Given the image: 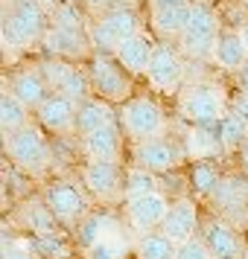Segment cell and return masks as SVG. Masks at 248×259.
I'll use <instances>...</instances> for the list:
<instances>
[{"label":"cell","mask_w":248,"mask_h":259,"mask_svg":"<svg viewBox=\"0 0 248 259\" xmlns=\"http://www.w3.org/2000/svg\"><path fill=\"white\" fill-rule=\"evenodd\" d=\"M47 12L36 0H21L3 12V50H24L47 35Z\"/></svg>","instance_id":"obj_1"},{"label":"cell","mask_w":248,"mask_h":259,"mask_svg":"<svg viewBox=\"0 0 248 259\" xmlns=\"http://www.w3.org/2000/svg\"><path fill=\"white\" fill-rule=\"evenodd\" d=\"M228 111H231V102H228L222 84L201 82L190 84L178 94V114L190 125H216Z\"/></svg>","instance_id":"obj_2"},{"label":"cell","mask_w":248,"mask_h":259,"mask_svg":"<svg viewBox=\"0 0 248 259\" xmlns=\"http://www.w3.org/2000/svg\"><path fill=\"white\" fill-rule=\"evenodd\" d=\"M117 122L123 128V134L134 143L164 137V131H166L164 108L158 105L155 99H149V96H131L129 102H123L117 108Z\"/></svg>","instance_id":"obj_3"},{"label":"cell","mask_w":248,"mask_h":259,"mask_svg":"<svg viewBox=\"0 0 248 259\" xmlns=\"http://www.w3.org/2000/svg\"><path fill=\"white\" fill-rule=\"evenodd\" d=\"M137 32H143L140 29V18H137V12L129 9V6L102 12L94 24L88 26L91 47H94L96 53H111V56H114V50H117L123 41L134 38Z\"/></svg>","instance_id":"obj_4"},{"label":"cell","mask_w":248,"mask_h":259,"mask_svg":"<svg viewBox=\"0 0 248 259\" xmlns=\"http://www.w3.org/2000/svg\"><path fill=\"white\" fill-rule=\"evenodd\" d=\"M3 146H6L9 160H12L18 169H24V172H29V175H41V172H47L50 146H47L44 131L38 128V125H26V128L9 134V137L3 140Z\"/></svg>","instance_id":"obj_5"},{"label":"cell","mask_w":248,"mask_h":259,"mask_svg":"<svg viewBox=\"0 0 248 259\" xmlns=\"http://www.w3.org/2000/svg\"><path fill=\"white\" fill-rule=\"evenodd\" d=\"M88 76H91V88L99 94V99H108V102H129L131 99V76L123 70V64L114 56L96 53L88 64Z\"/></svg>","instance_id":"obj_6"},{"label":"cell","mask_w":248,"mask_h":259,"mask_svg":"<svg viewBox=\"0 0 248 259\" xmlns=\"http://www.w3.org/2000/svg\"><path fill=\"white\" fill-rule=\"evenodd\" d=\"M38 70L44 76V82L50 84V91L53 94H61L73 99L76 105L85 102V99H91V76L85 70H79L73 61H64V59H47L38 64Z\"/></svg>","instance_id":"obj_7"},{"label":"cell","mask_w":248,"mask_h":259,"mask_svg":"<svg viewBox=\"0 0 248 259\" xmlns=\"http://www.w3.org/2000/svg\"><path fill=\"white\" fill-rule=\"evenodd\" d=\"M210 207L219 212V219L231 227L248 222V181L239 175H222L216 189L210 192Z\"/></svg>","instance_id":"obj_8"},{"label":"cell","mask_w":248,"mask_h":259,"mask_svg":"<svg viewBox=\"0 0 248 259\" xmlns=\"http://www.w3.org/2000/svg\"><path fill=\"white\" fill-rule=\"evenodd\" d=\"M146 82L158 94H181L184 84V59L169 41H161L152 53V61L146 67Z\"/></svg>","instance_id":"obj_9"},{"label":"cell","mask_w":248,"mask_h":259,"mask_svg":"<svg viewBox=\"0 0 248 259\" xmlns=\"http://www.w3.org/2000/svg\"><path fill=\"white\" fill-rule=\"evenodd\" d=\"M219 38V21H216V12H213L207 3H193L190 6V21L187 29L178 38V47L184 53H193V56H201V53H213V44Z\"/></svg>","instance_id":"obj_10"},{"label":"cell","mask_w":248,"mask_h":259,"mask_svg":"<svg viewBox=\"0 0 248 259\" xmlns=\"http://www.w3.org/2000/svg\"><path fill=\"white\" fill-rule=\"evenodd\" d=\"M172 207V201L164 192H149V195H137V198H126V222L134 233H155L161 230L166 212Z\"/></svg>","instance_id":"obj_11"},{"label":"cell","mask_w":248,"mask_h":259,"mask_svg":"<svg viewBox=\"0 0 248 259\" xmlns=\"http://www.w3.org/2000/svg\"><path fill=\"white\" fill-rule=\"evenodd\" d=\"M82 187L99 204H114V201L126 198V192H123L126 175H120L117 163H94V160H88L82 169Z\"/></svg>","instance_id":"obj_12"},{"label":"cell","mask_w":248,"mask_h":259,"mask_svg":"<svg viewBox=\"0 0 248 259\" xmlns=\"http://www.w3.org/2000/svg\"><path fill=\"white\" fill-rule=\"evenodd\" d=\"M44 204L56 215V222H82L88 215V198L70 181H56L44 189Z\"/></svg>","instance_id":"obj_13"},{"label":"cell","mask_w":248,"mask_h":259,"mask_svg":"<svg viewBox=\"0 0 248 259\" xmlns=\"http://www.w3.org/2000/svg\"><path fill=\"white\" fill-rule=\"evenodd\" d=\"M41 47L50 53V59H64L76 61L85 59L91 50V35L85 29H61V26H50Z\"/></svg>","instance_id":"obj_14"},{"label":"cell","mask_w":248,"mask_h":259,"mask_svg":"<svg viewBox=\"0 0 248 259\" xmlns=\"http://www.w3.org/2000/svg\"><path fill=\"white\" fill-rule=\"evenodd\" d=\"M134 160H137V166L149 169V172H169V169H175V166L184 160V152H181L172 140L155 137V140L137 143Z\"/></svg>","instance_id":"obj_15"},{"label":"cell","mask_w":248,"mask_h":259,"mask_svg":"<svg viewBox=\"0 0 248 259\" xmlns=\"http://www.w3.org/2000/svg\"><path fill=\"white\" fill-rule=\"evenodd\" d=\"M196 227H199V207L193 198H175L172 207L166 212L161 233L169 236L175 245H184L190 239H196Z\"/></svg>","instance_id":"obj_16"},{"label":"cell","mask_w":248,"mask_h":259,"mask_svg":"<svg viewBox=\"0 0 248 259\" xmlns=\"http://www.w3.org/2000/svg\"><path fill=\"white\" fill-rule=\"evenodd\" d=\"M76 102L61 94H50L47 102L38 108V122L50 134H73L76 131Z\"/></svg>","instance_id":"obj_17"},{"label":"cell","mask_w":248,"mask_h":259,"mask_svg":"<svg viewBox=\"0 0 248 259\" xmlns=\"http://www.w3.org/2000/svg\"><path fill=\"white\" fill-rule=\"evenodd\" d=\"M82 152L94 163H117L120 166V157H123V128H120V122L82 137Z\"/></svg>","instance_id":"obj_18"},{"label":"cell","mask_w":248,"mask_h":259,"mask_svg":"<svg viewBox=\"0 0 248 259\" xmlns=\"http://www.w3.org/2000/svg\"><path fill=\"white\" fill-rule=\"evenodd\" d=\"M108 125H117V108L108 99L91 96V99L79 102V108H76V134L79 137H88L99 128H108Z\"/></svg>","instance_id":"obj_19"},{"label":"cell","mask_w":248,"mask_h":259,"mask_svg":"<svg viewBox=\"0 0 248 259\" xmlns=\"http://www.w3.org/2000/svg\"><path fill=\"white\" fill-rule=\"evenodd\" d=\"M155 47H158V44L152 41V35L137 32L134 38L123 41V44L114 50V59L123 64V70L129 73V76H146V67H149V61H152Z\"/></svg>","instance_id":"obj_20"},{"label":"cell","mask_w":248,"mask_h":259,"mask_svg":"<svg viewBox=\"0 0 248 259\" xmlns=\"http://www.w3.org/2000/svg\"><path fill=\"white\" fill-rule=\"evenodd\" d=\"M6 91H12L29 111H38V108L47 102V96L53 94L50 84L44 82L41 70H18L12 79H9V88H6Z\"/></svg>","instance_id":"obj_21"},{"label":"cell","mask_w":248,"mask_h":259,"mask_svg":"<svg viewBox=\"0 0 248 259\" xmlns=\"http://www.w3.org/2000/svg\"><path fill=\"white\" fill-rule=\"evenodd\" d=\"M204 245L210 247L213 259H239L242 256V242L236 230L222 219H213L207 227H204Z\"/></svg>","instance_id":"obj_22"},{"label":"cell","mask_w":248,"mask_h":259,"mask_svg":"<svg viewBox=\"0 0 248 259\" xmlns=\"http://www.w3.org/2000/svg\"><path fill=\"white\" fill-rule=\"evenodd\" d=\"M213 64H219L222 70H242L248 64V50L245 44L239 41L236 32H219L216 44H213V53H210Z\"/></svg>","instance_id":"obj_23"},{"label":"cell","mask_w":248,"mask_h":259,"mask_svg":"<svg viewBox=\"0 0 248 259\" xmlns=\"http://www.w3.org/2000/svg\"><path fill=\"white\" fill-rule=\"evenodd\" d=\"M216 152H222V143H219V134L210 131V125H190V131L184 134V154L190 160H210L216 157Z\"/></svg>","instance_id":"obj_24"},{"label":"cell","mask_w":248,"mask_h":259,"mask_svg":"<svg viewBox=\"0 0 248 259\" xmlns=\"http://www.w3.org/2000/svg\"><path fill=\"white\" fill-rule=\"evenodd\" d=\"M190 21V6H164V9H152L149 24H152L158 38H181Z\"/></svg>","instance_id":"obj_25"},{"label":"cell","mask_w":248,"mask_h":259,"mask_svg":"<svg viewBox=\"0 0 248 259\" xmlns=\"http://www.w3.org/2000/svg\"><path fill=\"white\" fill-rule=\"evenodd\" d=\"M0 125H3L6 137L29 125V108L6 88H3V96H0Z\"/></svg>","instance_id":"obj_26"},{"label":"cell","mask_w":248,"mask_h":259,"mask_svg":"<svg viewBox=\"0 0 248 259\" xmlns=\"http://www.w3.org/2000/svg\"><path fill=\"white\" fill-rule=\"evenodd\" d=\"M134 253H137V259H175L178 245L169 239V236L161 233V230H155V233L137 236Z\"/></svg>","instance_id":"obj_27"},{"label":"cell","mask_w":248,"mask_h":259,"mask_svg":"<svg viewBox=\"0 0 248 259\" xmlns=\"http://www.w3.org/2000/svg\"><path fill=\"white\" fill-rule=\"evenodd\" d=\"M216 134H219V143H222V152H234V149H242L248 143V125L239 122L234 114H225L216 122Z\"/></svg>","instance_id":"obj_28"},{"label":"cell","mask_w":248,"mask_h":259,"mask_svg":"<svg viewBox=\"0 0 248 259\" xmlns=\"http://www.w3.org/2000/svg\"><path fill=\"white\" fill-rule=\"evenodd\" d=\"M219 169L210 163V160H201V163H193V172H190V187L199 198H210V192L219 184Z\"/></svg>","instance_id":"obj_29"},{"label":"cell","mask_w":248,"mask_h":259,"mask_svg":"<svg viewBox=\"0 0 248 259\" xmlns=\"http://www.w3.org/2000/svg\"><path fill=\"white\" fill-rule=\"evenodd\" d=\"M21 215H24L26 227H29L36 236L56 233V215L47 210V204H44V201H41V204H26L24 210H21Z\"/></svg>","instance_id":"obj_30"},{"label":"cell","mask_w":248,"mask_h":259,"mask_svg":"<svg viewBox=\"0 0 248 259\" xmlns=\"http://www.w3.org/2000/svg\"><path fill=\"white\" fill-rule=\"evenodd\" d=\"M126 198H137V195H149V192H158V181H155V172L143 169V166H131L126 169ZM123 198V201H126Z\"/></svg>","instance_id":"obj_31"},{"label":"cell","mask_w":248,"mask_h":259,"mask_svg":"<svg viewBox=\"0 0 248 259\" xmlns=\"http://www.w3.org/2000/svg\"><path fill=\"white\" fill-rule=\"evenodd\" d=\"M50 21H53V26H61V29H85L88 26V21H85L82 9L76 6V3H59L56 9H50Z\"/></svg>","instance_id":"obj_32"},{"label":"cell","mask_w":248,"mask_h":259,"mask_svg":"<svg viewBox=\"0 0 248 259\" xmlns=\"http://www.w3.org/2000/svg\"><path fill=\"white\" fill-rule=\"evenodd\" d=\"M175 259H213L210 247L204 245V239H190L184 245H178Z\"/></svg>","instance_id":"obj_33"},{"label":"cell","mask_w":248,"mask_h":259,"mask_svg":"<svg viewBox=\"0 0 248 259\" xmlns=\"http://www.w3.org/2000/svg\"><path fill=\"white\" fill-rule=\"evenodd\" d=\"M3 259H38L36 247L32 242L26 245V242H15V245H6L3 247Z\"/></svg>","instance_id":"obj_34"},{"label":"cell","mask_w":248,"mask_h":259,"mask_svg":"<svg viewBox=\"0 0 248 259\" xmlns=\"http://www.w3.org/2000/svg\"><path fill=\"white\" fill-rule=\"evenodd\" d=\"M228 114H234L239 122L248 125V91H239V94L231 99V111H228Z\"/></svg>","instance_id":"obj_35"},{"label":"cell","mask_w":248,"mask_h":259,"mask_svg":"<svg viewBox=\"0 0 248 259\" xmlns=\"http://www.w3.org/2000/svg\"><path fill=\"white\" fill-rule=\"evenodd\" d=\"M88 3H91V6H94L99 15H102V12H111V9H123V6L134 9V6H131V0H88Z\"/></svg>","instance_id":"obj_36"},{"label":"cell","mask_w":248,"mask_h":259,"mask_svg":"<svg viewBox=\"0 0 248 259\" xmlns=\"http://www.w3.org/2000/svg\"><path fill=\"white\" fill-rule=\"evenodd\" d=\"M196 0H149L152 9H164V6H193Z\"/></svg>","instance_id":"obj_37"},{"label":"cell","mask_w":248,"mask_h":259,"mask_svg":"<svg viewBox=\"0 0 248 259\" xmlns=\"http://www.w3.org/2000/svg\"><path fill=\"white\" fill-rule=\"evenodd\" d=\"M236 35H239V41H242V44H245V50H248V21H242V24H239Z\"/></svg>","instance_id":"obj_38"},{"label":"cell","mask_w":248,"mask_h":259,"mask_svg":"<svg viewBox=\"0 0 248 259\" xmlns=\"http://www.w3.org/2000/svg\"><path fill=\"white\" fill-rule=\"evenodd\" d=\"M239 82H242V88H239V91H248V64L239 70Z\"/></svg>","instance_id":"obj_39"},{"label":"cell","mask_w":248,"mask_h":259,"mask_svg":"<svg viewBox=\"0 0 248 259\" xmlns=\"http://www.w3.org/2000/svg\"><path fill=\"white\" fill-rule=\"evenodd\" d=\"M36 3H41L44 9H56V6H59L61 0H36Z\"/></svg>","instance_id":"obj_40"},{"label":"cell","mask_w":248,"mask_h":259,"mask_svg":"<svg viewBox=\"0 0 248 259\" xmlns=\"http://www.w3.org/2000/svg\"><path fill=\"white\" fill-rule=\"evenodd\" d=\"M242 166H245V169H248V143H245V146H242Z\"/></svg>","instance_id":"obj_41"},{"label":"cell","mask_w":248,"mask_h":259,"mask_svg":"<svg viewBox=\"0 0 248 259\" xmlns=\"http://www.w3.org/2000/svg\"><path fill=\"white\" fill-rule=\"evenodd\" d=\"M15 3H21V0H3V6L9 9V6H15Z\"/></svg>","instance_id":"obj_42"},{"label":"cell","mask_w":248,"mask_h":259,"mask_svg":"<svg viewBox=\"0 0 248 259\" xmlns=\"http://www.w3.org/2000/svg\"><path fill=\"white\" fill-rule=\"evenodd\" d=\"M61 3H82V0H61Z\"/></svg>","instance_id":"obj_43"}]
</instances>
